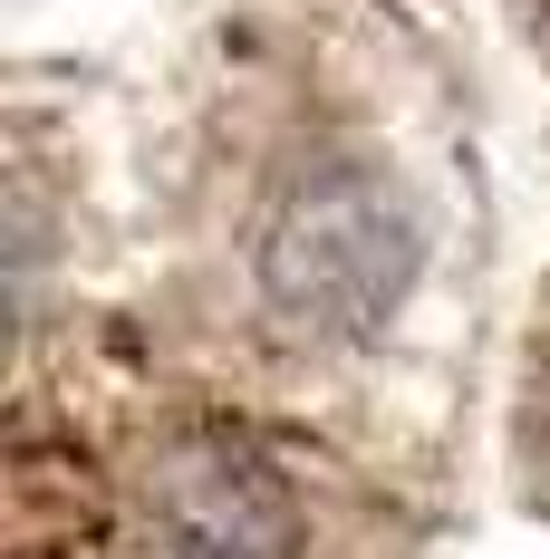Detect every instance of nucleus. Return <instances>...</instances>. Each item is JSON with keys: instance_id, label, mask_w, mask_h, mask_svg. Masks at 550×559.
Wrapping results in <instances>:
<instances>
[{"instance_id": "1", "label": "nucleus", "mask_w": 550, "mask_h": 559, "mask_svg": "<svg viewBox=\"0 0 550 559\" xmlns=\"http://www.w3.org/2000/svg\"><path fill=\"white\" fill-rule=\"evenodd\" d=\"M261 309L290 337H319V347H358L396 319V299L425 271V223L416 203L386 183L377 165H309L261 223Z\"/></svg>"}, {"instance_id": "3", "label": "nucleus", "mask_w": 550, "mask_h": 559, "mask_svg": "<svg viewBox=\"0 0 550 559\" xmlns=\"http://www.w3.org/2000/svg\"><path fill=\"white\" fill-rule=\"evenodd\" d=\"M58 453L39 435L10 444V559H97L87 511H58Z\"/></svg>"}, {"instance_id": "2", "label": "nucleus", "mask_w": 550, "mask_h": 559, "mask_svg": "<svg viewBox=\"0 0 550 559\" xmlns=\"http://www.w3.org/2000/svg\"><path fill=\"white\" fill-rule=\"evenodd\" d=\"M145 559H300V492L242 425H184L145 463Z\"/></svg>"}]
</instances>
